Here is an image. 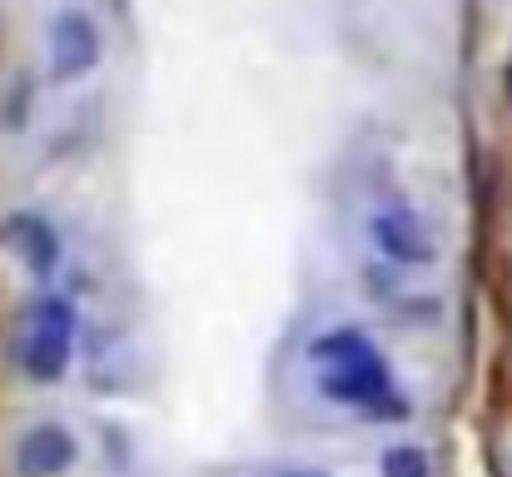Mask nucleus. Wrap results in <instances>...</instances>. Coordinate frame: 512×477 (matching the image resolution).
<instances>
[{
	"label": "nucleus",
	"instance_id": "f257e3e1",
	"mask_svg": "<svg viewBox=\"0 0 512 477\" xmlns=\"http://www.w3.org/2000/svg\"><path fill=\"white\" fill-rule=\"evenodd\" d=\"M309 363L319 373V393L329 403H339L358 418H373V423H403L413 418V403L408 393L398 388L388 358L378 353V343L358 328H334V333H319L309 343Z\"/></svg>",
	"mask_w": 512,
	"mask_h": 477
},
{
	"label": "nucleus",
	"instance_id": "f03ea898",
	"mask_svg": "<svg viewBox=\"0 0 512 477\" xmlns=\"http://www.w3.org/2000/svg\"><path fill=\"white\" fill-rule=\"evenodd\" d=\"M75 358V304L60 294H40L15 328V363L30 383H60Z\"/></svg>",
	"mask_w": 512,
	"mask_h": 477
},
{
	"label": "nucleus",
	"instance_id": "7ed1b4c3",
	"mask_svg": "<svg viewBox=\"0 0 512 477\" xmlns=\"http://www.w3.org/2000/svg\"><path fill=\"white\" fill-rule=\"evenodd\" d=\"M105 55V40H100V25L90 10H60L50 20V35H45V60H50V80H80L100 65Z\"/></svg>",
	"mask_w": 512,
	"mask_h": 477
},
{
	"label": "nucleus",
	"instance_id": "20e7f679",
	"mask_svg": "<svg viewBox=\"0 0 512 477\" xmlns=\"http://www.w3.org/2000/svg\"><path fill=\"white\" fill-rule=\"evenodd\" d=\"M368 234H373L378 254L393 259V264H403V269H423V264L438 259L433 229L423 224V214L413 204H383V209H373Z\"/></svg>",
	"mask_w": 512,
	"mask_h": 477
},
{
	"label": "nucleus",
	"instance_id": "39448f33",
	"mask_svg": "<svg viewBox=\"0 0 512 477\" xmlns=\"http://www.w3.org/2000/svg\"><path fill=\"white\" fill-rule=\"evenodd\" d=\"M75 463H80V438L55 418L30 423L15 438V473L20 477H65Z\"/></svg>",
	"mask_w": 512,
	"mask_h": 477
},
{
	"label": "nucleus",
	"instance_id": "423d86ee",
	"mask_svg": "<svg viewBox=\"0 0 512 477\" xmlns=\"http://www.w3.org/2000/svg\"><path fill=\"white\" fill-rule=\"evenodd\" d=\"M0 239H5V249H10L35 279H50V274L60 269L65 239H60V229H55L45 214H35V209H15V214H5Z\"/></svg>",
	"mask_w": 512,
	"mask_h": 477
},
{
	"label": "nucleus",
	"instance_id": "0eeeda50",
	"mask_svg": "<svg viewBox=\"0 0 512 477\" xmlns=\"http://www.w3.org/2000/svg\"><path fill=\"white\" fill-rule=\"evenodd\" d=\"M378 477H433V458L418 443H388L378 458Z\"/></svg>",
	"mask_w": 512,
	"mask_h": 477
},
{
	"label": "nucleus",
	"instance_id": "6e6552de",
	"mask_svg": "<svg viewBox=\"0 0 512 477\" xmlns=\"http://www.w3.org/2000/svg\"><path fill=\"white\" fill-rule=\"evenodd\" d=\"M279 477H329V473H314V468H284Z\"/></svg>",
	"mask_w": 512,
	"mask_h": 477
},
{
	"label": "nucleus",
	"instance_id": "1a4fd4ad",
	"mask_svg": "<svg viewBox=\"0 0 512 477\" xmlns=\"http://www.w3.org/2000/svg\"><path fill=\"white\" fill-rule=\"evenodd\" d=\"M503 80H508V100H512V60H508V70H503Z\"/></svg>",
	"mask_w": 512,
	"mask_h": 477
}]
</instances>
